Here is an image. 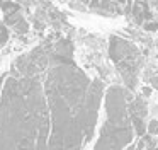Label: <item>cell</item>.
I'll list each match as a JSON object with an SVG mask.
<instances>
[{
	"instance_id": "10",
	"label": "cell",
	"mask_w": 158,
	"mask_h": 150,
	"mask_svg": "<svg viewBox=\"0 0 158 150\" xmlns=\"http://www.w3.org/2000/svg\"><path fill=\"white\" fill-rule=\"evenodd\" d=\"M0 9L4 10V15H12V14H17L21 12L22 5L21 3H15V2H0Z\"/></svg>"
},
{
	"instance_id": "1",
	"label": "cell",
	"mask_w": 158,
	"mask_h": 150,
	"mask_svg": "<svg viewBox=\"0 0 158 150\" xmlns=\"http://www.w3.org/2000/svg\"><path fill=\"white\" fill-rule=\"evenodd\" d=\"M102 94V82L90 80L75 65L68 38L49 44L46 70V95L51 113L49 150H82L92 140Z\"/></svg>"
},
{
	"instance_id": "9",
	"label": "cell",
	"mask_w": 158,
	"mask_h": 150,
	"mask_svg": "<svg viewBox=\"0 0 158 150\" xmlns=\"http://www.w3.org/2000/svg\"><path fill=\"white\" fill-rule=\"evenodd\" d=\"M87 9L99 12L102 15H116V14L123 12V7L119 2H85Z\"/></svg>"
},
{
	"instance_id": "13",
	"label": "cell",
	"mask_w": 158,
	"mask_h": 150,
	"mask_svg": "<svg viewBox=\"0 0 158 150\" xmlns=\"http://www.w3.org/2000/svg\"><path fill=\"white\" fill-rule=\"evenodd\" d=\"M126 150H146V143H144L143 138H139L136 143H131Z\"/></svg>"
},
{
	"instance_id": "8",
	"label": "cell",
	"mask_w": 158,
	"mask_h": 150,
	"mask_svg": "<svg viewBox=\"0 0 158 150\" xmlns=\"http://www.w3.org/2000/svg\"><path fill=\"white\" fill-rule=\"evenodd\" d=\"M141 78L150 85L151 89L158 90V55L146 61L143 68V73H141Z\"/></svg>"
},
{
	"instance_id": "3",
	"label": "cell",
	"mask_w": 158,
	"mask_h": 150,
	"mask_svg": "<svg viewBox=\"0 0 158 150\" xmlns=\"http://www.w3.org/2000/svg\"><path fill=\"white\" fill-rule=\"evenodd\" d=\"M129 97H133V92L121 85H110L106 90V118L94 150H126L127 145L133 143L134 128L127 113Z\"/></svg>"
},
{
	"instance_id": "16",
	"label": "cell",
	"mask_w": 158,
	"mask_h": 150,
	"mask_svg": "<svg viewBox=\"0 0 158 150\" xmlns=\"http://www.w3.org/2000/svg\"><path fill=\"white\" fill-rule=\"evenodd\" d=\"M146 150H158V147H156V148H146Z\"/></svg>"
},
{
	"instance_id": "2",
	"label": "cell",
	"mask_w": 158,
	"mask_h": 150,
	"mask_svg": "<svg viewBox=\"0 0 158 150\" xmlns=\"http://www.w3.org/2000/svg\"><path fill=\"white\" fill-rule=\"evenodd\" d=\"M48 111L39 75H9L0 99V150H36L49 135Z\"/></svg>"
},
{
	"instance_id": "6",
	"label": "cell",
	"mask_w": 158,
	"mask_h": 150,
	"mask_svg": "<svg viewBox=\"0 0 158 150\" xmlns=\"http://www.w3.org/2000/svg\"><path fill=\"white\" fill-rule=\"evenodd\" d=\"M127 113H129L131 119H139V121H146L148 118V102L143 95H134L127 102Z\"/></svg>"
},
{
	"instance_id": "12",
	"label": "cell",
	"mask_w": 158,
	"mask_h": 150,
	"mask_svg": "<svg viewBox=\"0 0 158 150\" xmlns=\"http://www.w3.org/2000/svg\"><path fill=\"white\" fill-rule=\"evenodd\" d=\"M146 135L158 136V119H150L146 123Z\"/></svg>"
},
{
	"instance_id": "7",
	"label": "cell",
	"mask_w": 158,
	"mask_h": 150,
	"mask_svg": "<svg viewBox=\"0 0 158 150\" xmlns=\"http://www.w3.org/2000/svg\"><path fill=\"white\" fill-rule=\"evenodd\" d=\"M5 26L9 27L10 31H14L17 36H24V34L29 33V20L22 15V12H17V14H12V15H7L4 19Z\"/></svg>"
},
{
	"instance_id": "4",
	"label": "cell",
	"mask_w": 158,
	"mask_h": 150,
	"mask_svg": "<svg viewBox=\"0 0 158 150\" xmlns=\"http://www.w3.org/2000/svg\"><path fill=\"white\" fill-rule=\"evenodd\" d=\"M109 56L119 72L124 89L134 92L139 85L141 73H143V68L146 65L141 50L133 41L112 34L109 38Z\"/></svg>"
},
{
	"instance_id": "14",
	"label": "cell",
	"mask_w": 158,
	"mask_h": 150,
	"mask_svg": "<svg viewBox=\"0 0 158 150\" xmlns=\"http://www.w3.org/2000/svg\"><path fill=\"white\" fill-rule=\"evenodd\" d=\"M144 31H148V33H153V31H158V20H151V22H146L143 26Z\"/></svg>"
},
{
	"instance_id": "5",
	"label": "cell",
	"mask_w": 158,
	"mask_h": 150,
	"mask_svg": "<svg viewBox=\"0 0 158 150\" xmlns=\"http://www.w3.org/2000/svg\"><path fill=\"white\" fill-rule=\"evenodd\" d=\"M155 14L150 9V2H133L131 7V17L136 26H144L146 22H151L155 19Z\"/></svg>"
},
{
	"instance_id": "11",
	"label": "cell",
	"mask_w": 158,
	"mask_h": 150,
	"mask_svg": "<svg viewBox=\"0 0 158 150\" xmlns=\"http://www.w3.org/2000/svg\"><path fill=\"white\" fill-rule=\"evenodd\" d=\"M9 38H10V31H9V27L5 26V22H0V48L5 46V43L9 41Z\"/></svg>"
},
{
	"instance_id": "15",
	"label": "cell",
	"mask_w": 158,
	"mask_h": 150,
	"mask_svg": "<svg viewBox=\"0 0 158 150\" xmlns=\"http://www.w3.org/2000/svg\"><path fill=\"white\" fill-rule=\"evenodd\" d=\"M141 92H143V97H150V94H151V87H150V85H146V87L141 89Z\"/></svg>"
}]
</instances>
